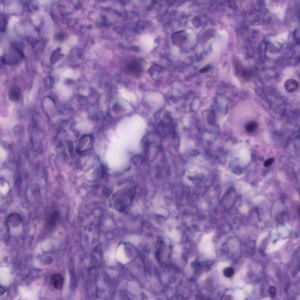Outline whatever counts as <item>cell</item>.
<instances>
[{
  "label": "cell",
  "instance_id": "cell-1",
  "mask_svg": "<svg viewBox=\"0 0 300 300\" xmlns=\"http://www.w3.org/2000/svg\"><path fill=\"white\" fill-rule=\"evenodd\" d=\"M51 281L53 286L57 290H60L63 288L64 279L61 274L55 273L51 275Z\"/></svg>",
  "mask_w": 300,
  "mask_h": 300
},
{
  "label": "cell",
  "instance_id": "cell-2",
  "mask_svg": "<svg viewBox=\"0 0 300 300\" xmlns=\"http://www.w3.org/2000/svg\"><path fill=\"white\" fill-rule=\"evenodd\" d=\"M298 82L297 81H295V80L292 79L287 80L284 83V87L286 90L290 93L295 92L298 88Z\"/></svg>",
  "mask_w": 300,
  "mask_h": 300
},
{
  "label": "cell",
  "instance_id": "cell-3",
  "mask_svg": "<svg viewBox=\"0 0 300 300\" xmlns=\"http://www.w3.org/2000/svg\"><path fill=\"white\" fill-rule=\"evenodd\" d=\"M60 215L58 212H55L51 213L48 217L47 219V226L49 228H52L55 226L57 222L59 221Z\"/></svg>",
  "mask_w": 300,
  "mask_h": 300
},
{
  "label": "cell",
  "instance_id": "cell-4",
  "mask_svg": "<svg viewBox=\"0 0 300 300\" xmlns=\"http://www.w3.org/2000/svg\"><path fill=\"white\" fill-rule=\"evenodd\" d=\"M9 94L10 99L11 100H12L13 102H16L19 99L21 92H20V90L18 87H13L10 89Z\"/></svg>",
  "mask_w": 300,
  "mask_h": 300
},
{
  "label": "cell",
  "instance_id": "cell-5",
  "mask_svg": "<svg viewBox=\"0 0 300 300\" xmlns=\"http://www.w3.org/2000/svg\"><path fill=\"white\" fill-rule=\"evenodd\" d=\"M257 127V124L254 122H250L245 125V129L248 133L254 131Z\"/></svg>",
  "mask_w": 300,
  "mask_h": 300
},
{
  "label": "cell",
  "instance_id": "cell-6",
  "mask_svg": "<svg viewBox=\"0 0 300 300\" xmlns=\"http://www.w3.org/2000/svg\"><path fill=\"white\" fill-rule=\"evenodd\" d=\"M234 274V270L232 267H227L223 270V274L227 278L232 277Z\"/></svg>",
  "mask_w": 300,
  "mask_h": 300
},
{
  "label": "cell",
  "instance_id": "cell-7",
  "mask_svg": "<svg viewBox=\"0 0 300 300\" xmlns=\"http://www.w3.org/2000/svg\"><path fill=\"white\" fill-rule=\"evenodd\" d=\"M275 161V159L274 158H270L266 160L265 162L264 163V166L265 167H270Z\"/></svg>",
  "mask_w": 300,
  "mask_h": 300
},
{
  "label": "cell",
  "instance_id": "cell-8",
  "mask_svg": "<svg viewBox=\"0 0 300 300\" xmlns=\"http://www.w3.org/2000/svg\"><path fill=\"white\" fill-rule=\"evenodd\" d=\"M276 292H277V291H276V288L274 287H270V288L269 289V295L272 298H274L275 297L276 295Z\"/></svg>",
  "mask_w": 300,
  "mask_h": 300
},
{
  "label": "cell",
  "instance_id": "cell-9",
  "mask_svg": "<svg viewBox=\"0 0 300 300\" xmlns=\"http://www.w3.org/2000/svg\"><path fill=\"white\" fill-rule=\"evenodd\" d=\"M210 69V66H205L203 68H202L201 70H199V72L200 73H206L207 72H208L209 70Z\"/></svg>",
  "mask_w": 300,
  "mask_h": 300
}]
</instances>
